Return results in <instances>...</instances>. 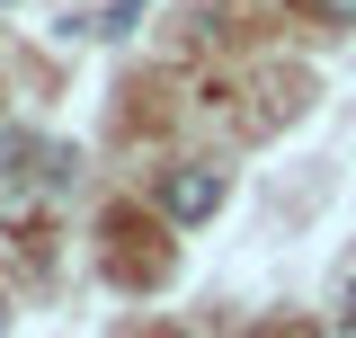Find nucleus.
<instances>
[{"label":"nucleus","mask_w":356,"mask_h":338,"mask_svg":"<svg viewBox=\"0 0 356 338\" xmlns=\"http://www.w3.org/2000/svg\"><path fill=\"white\" fill-rule=\"evenodd\" d=\"M339 303H348V321H356V276H348V294H339Z\"/></svg>","instance_id":"obj_3"},{"label":"nucleus","mask_w":356,"mask_h":338,"mask_svg":"<svg viewBox=\"0 0 356 338\" xmlns=\"http://www.w3.org/2000/svg\"><path fill=\"white\" fill-rule=\"evenodd\" d=\"M0 330H9V303H0Z\"/></svg>","instance_id":"obj_4"},{"label":"nucleus","mask_w":356,"mask_h":338,"mask_svg":"<svg viewBox=\"0 0 356 338\" xmlns=\"http://www.w3.org/2000/svg\"><path fill=\"white\" fill-rule=\"evenodd\" d=\"M303 9H321L330 27H356V0H303Z\"/></svg>","instance_id":"obj_2"},{"label":"nucleus","mask_w":356,"mask_h":338,"mask_svg":"<svg viewBox=\"0 0 356 338\" xmlns=\"http://www.w3.org/2000/svg\"><path fill=\"white\" fill-rule=\"evenodd\" d=\"M161 205H170V223H205V214L222 205V169H205V161H178L170 178H161Z\"/></svg>","instance_id":"obj_1"}]
</instances>
